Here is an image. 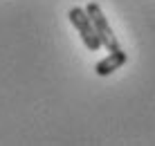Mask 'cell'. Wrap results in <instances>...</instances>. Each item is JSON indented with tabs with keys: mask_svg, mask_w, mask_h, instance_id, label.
<instances>
[{
	"mask_svg": "<svg viewBox=\"0 0 155 146\" xmlns=\"http://www.w3.org/2000/svg\"><path fill=\"white\" fill-rule=\"evenodd\" d=\"M85 12H88L90 20H92L94 32H97V36H99V41H101V45H104L108 52L119 50V43H117L115 34H113V29H110V25H108V20H106V16H104V12H101L99 5H97V2H90L88 7H85Z\"/></svg>",
	"mask_w": 155,
	"mask_h": 146,
	"instance_id": "obj_2",
	"label": "cell"
},
{
	"mask_svg": "<svg viewBox=\"0 0 155 146\" xmlns=\"http://www.w3.org/2000/svg\"><path fill=\"white\" fill-rule=\"evenodd\" d=\"M68 16H70V23L79 29L83 45L88 47V50H92V52L99 50V47H101V41H99L97 32H94V25H92V20H90L88 12H85V9H81V7H72Z\"/></svg>",
	"mask_w": 155,
	"mask_h": 146,
	"instance_id": "obj_1",
	"label": "cell"
},
{
	"mask_svg": "<svg viewBox=\"0 0 155 146\" xmlns=\"http://www.w3.org/2000/svg\"><path fill=\"white\" fill-rule=\"evenodd\" d=\"M124 63H126V52H121V47H119V50L110 52L106 58H101L97 65H94V72H97L99 77H108V74H113L115 70H119Z\"/></svg>",
	"mask_w": 155,
	"mask_h": 146,
	"instance_id": "obj_3",
	"label": "cell"
}]
</instances>
